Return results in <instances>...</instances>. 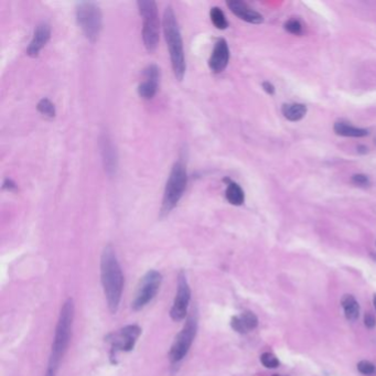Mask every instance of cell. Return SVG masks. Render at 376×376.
Returning <instances> with one entry per match:
<instances>
[{
    "label": "cell",
    "instance_id": "obj_2",
    "mask_svg": "<svg viewBox=\"0 0 376 376\" xmlns=\"http://www.w3.org/2000/svg\"><path fill=\"white\" fill-rule=\"evenodd\" d=\"M164 33L170 54L173 74L176 80L182 81L186 74L187 63L179 24L171 6H168L164 12Z\"/></svg>",
    "mask_w": 376,
    "mask_h": 376
},
{
    "label": "cell",
    "instance_id": "obj_20",
    "mask_svg": "<svg viewBox=\"0 0 376 376\" xmlns=\"http://www.w3.org/2000/svg\"><path fill=\"white\" fill-rule=\"evenodd\" d=\"M283 114L290 122H299L307 114V106L304 104H285Z\"/></svg>",
    "mask_w": 376,
    "mask_h": 376
},
{
    "label": "cell",
    "instance_id": "obj_15",
    "mask_svg": "<svg viewBox=\"0 0 376 376\" xmlns=\"http://www.w3.org/2000/svg\"><path fill=\"white\" fill-rule=\"evenodd\" d=\"M226 4L235 16L248 22V24L258 25L264 21L262 14L250 8L244 2H241V0H228Z\"/></svg>",
    "mask_w": 376,
    "mask_h": 376
},
{
    "label": "cell",
    "instance_id": "obj_8",
    "mask_svg": "<svg viewBox=\"0 0 376 376\" xmlns=\"http://www.w3.org/2000/svg\"><path fill=\"white\" fill-rule=\"evenodd\" d=\"M162 283V276L157 270H149L142 278L138 285V288L135 294V299L132 301L131 307L135 311L143 310L148 306L153 298L157 296Z\"/></svg>",
    "mask_w": 376,
    "mask_h": 376
},
{
    "label": "cell",
    "instance_id": "obj_5",
    "mask_svg": "<svg viewBox=\"0 0 376 376\" xmlns=\"http://www.w3.org/2000/svg\"><path fill=\"white\" fill-rule=\"evenodd\" d=\"M76 21L86 39L95 42L103 28V14L100 6L93 2H80L75 6Z\"/></svg>",
    "mask_w": 376,
    "mask_h": 376
},
{
    "label": "cell",
    "instance_id": "obj_23",
    "mask_svg": "<svg viewBox=\"0 0 376 376\" xmlns=\"http://www.w3.org/2000/svg\"><path fill=\"white\" fill-rule=\"evenodd\" d=\"M262 364L267 368H276L279 366L278 359L270 352H265L261 355Z\"/></svg>",
    "mask_w": 376,
    "mask_h": 376
},
{
    "label": "cell",
    "instance_id": "obj_25",
    "mask_svg": "<svg viewBox=\"0 0 376 376\" xmlns=\"http://www.w3.org/2000/svg\"><path fill=\"white\" fill-rule=\"evenodd\" d=\"M285 29L289 33H292V34H301V32H302L301 24L298 20H294V19L289 20L288 22H286Z\"/></svg>",
    "mask_w": 376,
    "mask_h": 376
},
{
    "label": "cell",
    "instance_id": "obj_14",
    "mask_svg": "<svg viewBox=\"0 0 376 376\" xmlns=\"http://www.w3.org/2000/svg\"><path fill=\"white\" fill-rule=\"evenodd\" d=\"M51 38V28L48 22H41L35 27L32 40L27 49V54L31 57H36L40 51L46 47Z\"/></svg>",
    "mask_w": 376,
    "mask_h": 376
},
{
    "label": "cell",
    "instance_id": "obj_30",
    "mask_svg": "<svg viewBox=\"0 0 376 376\" xmlns=\"http://www.w3.org/2000/svg\"><path fill=\"white\" fill-rule=\"evenodd\" d=\"M55 372H56V370H55V368H53V367H48V371H47V374H46V376H55Z\"/></svg>",
    "mask_w": 376,
    "mask_h": 376
},
{
    "label": "cell",
    "instance_id": "obj_7",
    "mask_svg": "<svg viewBox=\"0 0 376 376\" xmlns=\"http://www.w3.org/2000/svg\"><path fill=\"white\" fill-rule=\"evenodd\" d=\"M197 331V318L195 314H192L187 319L182 330L175 337L171 345L169 359L172 367L179 366L183 359L187 357L188 352L193 343Z\"/></svg>",
    "mask_w": 376,
    "mask_h": 376
},
{
    "label": "cell",
    "instance_id": "obj_6",
    "mask_svg": "<svg viewBox=\"0 0 376 376\" xmlns=\"http://www.w3.org/2000/svg\"><path fill=\"white\" fill-rule=\"evenodd\" d=\"M138 10L143 18V41L148 52H153L159 42V16L157 4L152 0H139Z\"/></svg>",
    "mask_w": 376,
    "mask_h": 376
},
{
    "label": "cell",
    "instance_id": "obj_29",
    "mask_svg": "<svg viewBox=\"0 0 376 376\" xmlns=\"http://www.w3.org/2000/svg\"><path fill=\"white\" fill-rule=\"evenodd\" d=\"M262 86H263V88H264V91L266 92L267 94L272 95V94L275 93V87H274V85H272L271 83H269V82H264V83L262 84Z\"/></svg>",
    "mask_w": 376,
    "mask_h": 376
},
{
    "label": "cell",
    "instance_id": "obj_28",
    "mask_svg": "<svg viewBox=\"0 0 376 376\" xmlns=\"http://www.w3.org/2000/svg\"><path fill=\"white\" fill-rule=\"evenodd\" d=\"M364 324L365 327L368 329H373L376 326V319L375 316L372 313H366L364 316Z\"/></svg>",
    "mask_w": 376,
    "mask_h": 376
},
{
    "label": "cell",
    "instance_id": "obj_1",
    "mask_svg": "<svg viewBox=\"0 0 376 376\" xmlns=\"http://www.w3.org/2000/svg\"><path fill=\"white\" fill-rule=\"evenodd\" d=\"M101 279L109 311L116 313L122 300L124 275L115 250L110 245H107L102 253Z\"/></svg>",
    "mask_w": 376,
    "mask_h": 376
},
{
    "label": "cell",
    "instance_id": "obj_19",
    "mask_svg": "<svg viewBox=\"0 0 376 376\" xmlns=\"http://www.w3.org/2000/svg\"><path fill=\"white\" fill-rule=\"evenodd\" d=\"M335 134L344 136V137H365L368 135V130L363 128L353 127L349 124H345L342 122H338L334 124L333 127Z\"/></svg>",
    "mask_w": 376,
    "mask_h": 376
},
{
    "label": "cell",
    "instance_id": "obj_13",
    "mask_svg": "<svg viewBox=\"0 0 376 376\" xmlns=\"http://www.w3.org/2000/svg\"><path fill=\"white\" fill-rule=\"evenodd\" d=\"M230 61V49L224 39H219L213 48L209 60V68L213 73L223 72Z\"/></svg>",
    "mask_w": 376,
    "mask_h": 376
},
{
    "label": "cell",
    "instance_id": "obj_27",
    "mask_svg": "<svg viewBox=\"0 0 376 376\" xmlns=\"http://www.w3.org/2000/svg\"><path fill=\"white\" fill-rule=\"evenodd\" d=\"M3 189L9 191V192H12V191L17 190V184L13 180H11L9 178H6L3 182Z\"/></svg>",
    "mask_w": 376,
    "mask_h": 376
},
{
    "label": "cell",
    "instance_id": "obj_4",
    "mask_svg": "<svg viewBox=\"0 0 376 376\" xmlns=\"http://www.w3.org/2000/svg\"><path fill=\"white\" fill-rule=\"evenodd\" d=\"M188 184V172L187 167L182 160L174 162L171 168L170 174L164 191V197H162L161 206V216H166L170 213L183 196Z\"/></svg>",
    "mask_w": 376,
    "mask_h": 376
},
{
    "label": "cell",
    "instance_id": "obj_18",
    "mask_svg": "<svg viewBox=\"0 0 376 376\" xmlns=\"http://www.w3.org/2000/svg\"><path fill=\"white\" fill-rule=\"evenodd\" d=\"M341 305L345 318L350 321H355L360 315V305L352 294H344L341 299Z\"/></svg>",
    "mask_w": 376,
    "mask_h": 376
},
{
    "label": "cell",
    "instance_id": "obj_33",
    "mask_svg": "<svg viewBox=\"0 0 376 376\" xmlns=\"http://www.w3.org/2000/svg\"><path fill=\"white\" fill-rule=\"evenodd\" d=\"M274 376H278V375H274Z\"/></svg>",
    "mask_w": 376,
    "mask_h": 376
},
{
    "label": "cell",
    "instance_id": "obj_11",
    "mask_svg": "<svg viewBox=\"0 0 376 376\" xmlns=\"http://www.w3.org/2000/svg\"><path fill=\"white\" fill-rule=\"evenodd\" d=\"M144 81L138 85V95L144 100H151L156 95L160 81V69L157 64L147 65L144 72Z\"/></svg>",
    "mask_w": 376,
    "mask_h": 376
},
{
    "label": "cell",
    "instance_id": "obj_9",
    "mask_svg": "<svg viewBox=\"0 0 376 376\" xmlns=\"http://www.w3.org/2000/svg\"><path fill=\"white\" fill-rule=\"evenodd\" d=\"M142 334V329L136 324H130L122 328L118 332L110 334L108 337L109 342L112 344L110 349V358L115 359L120 352H129L138 340L139 335Z\"/></svg>",
    "mask_w": 376,
    "mask_h": 376
},
{
    "label": "cell",
    "instance_id": "obj_17",
    "mask_svg": "<svg viewBox=\"0 0 376 376\" xmlns=\"http://www.w3.org/2000/svg\"><path fill=\"white\" fill-rule=\"evenodd\" d=\"M224 182L226 183L225 196L226 200L233 205H242L245 201L244 191L240 187V184L232 181L230 178H225Z\"/></svg>",
    "mask_w": 376,
    "mask_h": 376
},
{
    "label": "cell",
    "instance_id": "obj_22",
    "mask_svg": "<svg viewBox=\"0 0 376 376\" xmlns=\"http://www.w3.org/2000/svg\"><path fill=\"white\" fill-rule=\"evenodd\" d=\"M36 109H38V112L40 114L49 117V118H54L55 114H56L54 104L47 97L41 98L39 101L38 105H36Z\"/></svg>",
    "mask_w": 376,
    "mask_h": 376
},
{
    "label": "cell",
    "instance_id": "obj_3",
    "mask_svg": "<svg viewBox=\"0 0 376 376\" xmlns=\"http://www.w3.org/2000/svg\"><path fill=\"white\" fill-rule=\"evenodd\" d=\"M73 319H74V304H73V300L69 298L61 308L60 316H58L53 338L52 351H51L49 366L55 368V370L57 368L60 361L63 359L66 350H68L72 332Z\"/></svg>",
    "mask_w": 376,
    "mask_h": 376
},
{
    "label": "cell",
    "instance_id": "obj_26",
    "mask_svg": "<svg viewBox=\"0 0 376 376\" xmlns=\"http://www.w3.org/2000/svg\"><path fill=\"white\" fill-rule=\"evenodd\" d=\"M352 182L361 187H368L371 184L370 179L365 174H354L352 176Z\"/></svg>",
    "mask_w": 376,
    "mask_h": 376
},
{
    "label": "cell",
    "instance_id": "obj_21",
    "mask_svg": "<svg viewBox=\"0 0 376 376\" xmlns=\"http://www.w3.org/2000/svg\"><path fill=\"white\" fill-rule=\"evenodd\" d=\"M210 17L211 21L220 30H224L228 27V21L225 17L223 10L219 8V7H213L210 10Z\"/></svg>",
    "mask_w": 376,
    "mask_h": 376
},
{
    "label": "cell",
    "instance_id": "obj_12",
    "mask_svg": "<svg viewBox=\"0 0 376 376\" xmlns=\"http://www.w3.org/2000/svg\"><path fill=\"white\" fill-rule=\"evenodd\" d=\"M100 151L105 172L109 176H113L116 174L118 168V156L112 139L106 134L102 135L100 138Z\"/></svg>",
    "mask_w": 376,
    "mask_h": 376
},
{
    "label": "cell",
    "instance_id": "obj_16",
    "mask_svg": "<svg viewBox=\"0 0 376 376\" xmlns=\"http://www.w3.org/2000/svg\"><path fill=\"white\" fill-rule=\"evenodd\" d=\"M258 326V319L252 311H245L235 315L231 320V327L239 333H247Z\"/></svg>",
    "mask_w": 376,
    "mask_h": 376
},
{
    "label": "cell",
    "instance_id": "obj_32",
    "mask_svg": "<svg viewBox=\"0 0 376 376\" xmlns=\"http://www.w3.org/2000/svg\"><path fill=\"white\" fill-rule=\"evenodd\" d=\"M373 305H374V307L376 309V294H374V297H373Z\"/></svg>",
    "mask_w": 376,
    "mask_h": 376
},
{
    "label": "cell",
    "instance_id": "obj_31",
    "mask_svg": "<svg viewBox=\"0 0 376 376\" xmlns=\"http://www.w3.org/2000/svg\"><path fill=\"white\" fill-rule=\"evenodd\" d=\"M358 152L360 153H366L367 152V148L365 146H359L358 147Z\"/></svg>",
    "mask_w": 376,
    "mask_h": 376
},
{
    "label": "cell",
    "instance_id": "obj_10",
    "mask_svg": "<svg viewBox=\"0 0 376 376\" xmlns=\"http://www.w3.org/2000/svg\"><path fill=\"white\" fill-rule=\"evenodd\" d=\"M176 286L178 287H176V293L170 310V315L173 321L180 322L186 319L191 300V289L186 274L180 272Z\"/></svg>",
    "mask_w": 376,
    "mask_h": 376
},
{
    "label": "cell",
    "instance_id": "obj_24",
    "mask_svg": "<svg viewBox=\"0 0 376 376\" xmlns=\"http://www.w3.org/2000/svg\"><path fill=\"white\" fill-rule=\"evenodd\" d=\"M358 371L363 375H374L376 374V366L370 361H360L358 363Z\"/></svg>",
    "mask_w": 376,
    "mask_h": 376
}]
</instances>
